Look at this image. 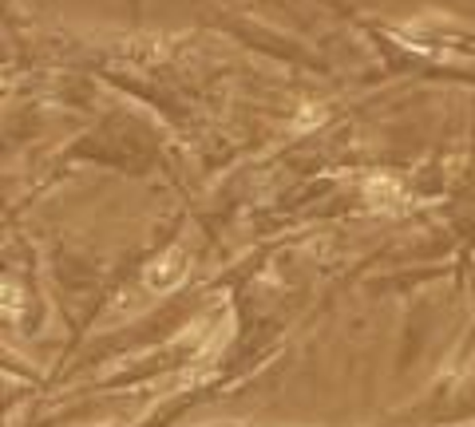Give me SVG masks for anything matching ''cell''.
<instances>
[{"label":"cell","instance_id":"obj_1","mask_svg":"<svg viewBox=\"0 0 475 427\" xmlns=\"http://www.w3.org/2000/svg\"><path fill=\"white\" fill-rule=\"evenodd\" d=\"M191 266H194L191 245H171V250H163L143 269V285H147L151 293H171V289H178L191 277Z\"/></svg>","mask_w":475,"mask_h":427},{"label":"cell","instance_id":"obj_2","mask_svg":"<svg viewBox=\"0 0 475 427\" xmlns=\"http://www.w3.org/2000/svg\"><path fill=\"white\" fill-rule=\"evenodd\" d=\"M364 198H369L372 210L380 214H401L412 206V194L404 190L396 178H385V175H372L369 182H364Z\"/></svg>","mask_w":475,"mask_h":427}]
</instances>
